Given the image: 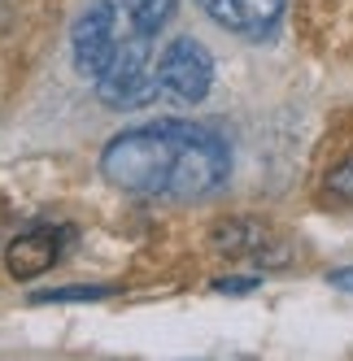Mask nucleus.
Wrapping results in <instances>:
<instances>
[{
    "instance_id": "f257e3e1",
    "label": "nucleus",
    "mask_w": 353,
    "mask_h": 361,
    "mask_svg": "<svg viewBox=\"0 0 353 361\" xmlns=\"http://www.w3.org/2000/svg\"><path fill=\"white\" fill-rule=\"evenodd\" d=\"M170 13L174 0H96L74 22V66L109 109H140L162 92L153 35Z\"/></svg>"
},
{
    "instance_id": "f03ea898",
    "label": "nucleus",
    "mask_w": 353,
    "mask_h": 361,
    "mask_svg": "<svg viewBox=\"0 0 353 361\" xmlns=\"http://www.w3.org/2000/svg\"><path fill=\"white\" fill-rule=\"evenodd\" d=\"M232 152L218 131L201 122H162L122 131L100 152V174L131 196H210L227 183Z\"/></svg>"
},
{
    "instance_id": "7ed1b4c3",
    "label": "nucleus",
    "mask_w": 353,
    "mask_h": 361,
    "mask_svg": "<svg viewBox=\"0 0 353 361\" xmlns=\"http://www.w3.org/2000/svg\"><path fill=\"white\" fill-rule=\"evenodd\" d=\"M157 79H162V92L196 105V100H205V92L214 83V61L192 35H179V39H170V48L157 57Z\"/></svg>"
},
{
    "instance_id": "20e7f679",
    "label": "nucleus",
    "mask_w": 353,
    "mask_h": 361,
    "mask_svg": "<svg viewBox=\"0 0 353 361\" xmlns=\"http://www.w3.org/2000/svg\"><path fill=\"white\" fill-rule=\"evenodd\" d=\"M196 5L205 9L218 27L236 31V35H249V39L266 35L284 13V0H196Z\"/></svg>"
},
{
    "instance_id": "39448f33",
    "label": "nucleus",
    "mask_w": 353,
    "mask_h": 361,
    "mask_svg": "<svg viewBox=\"0 0 353 361\" xmlns=\"http://www.w3.org/2000/svg\"><path fill=\"white\" fill-rule=\"evenodd\" d=\"M61 257V235L53 226H35L27 235H18L9 248H5V270L13 279H35L40 270H48Z\"/></svg>"
},
{
    "instance_id": "423d86ee",
    "label": "nucleus",
    "mask_w": 353,
    "mask_h": 361,
    "mask_svg": "<svg viewBox=\"0 0 353 361\" xmlns=\"http://www.w3.org/2000/svg\"><path fill=\"white\" fill-rule=\"evenodd\" d=\"M92 296H105V288H61V292H40L35 300H92Z\"/></svg>"
},
{
    "instance_id": "0eeeda50",
    "label": "nucleus",
    "mask_w": 353,
    "mask_h": 361,
    "mask_svg": "<svg viewBox=\"0 0 353 361\" xmlns=\"http://www.w3.org/2000/svg\"><path fill=\"white\" fill-rule=\"evenodd\" d=\"M332 192H336V196H345V200H353V161H349V166H340V170L332 174Z\"/></svg>"
},
{
    "instance_id": "6e6552de",
    "label": "nucleus",
    "mask_w": 353,
    "mask_h": 361,
    "mask_svg": "<svg viewBox=\"0 0 353 361\" xmlns=\"http://www.w3.org/2000/svg\"><path fill=\"white\" fill-rule=\"evenodd\" d=\"M214 288L218 292H249V288H253V279H218Z\"/></svg>"
},
{
    "instance_id": "1a4fd4ad",
    "label": "nucleus",
    "mask_w": 353,
    "mask_h": 361,
    "mask_svg": "<svg viewBox=\"0 0 353 361\" xmlns=\"http://www.w3.org/2000/svg\"><path fill=\"white\" fill-rule=\"evenodd\" d=\"M327 283L340 288V292H353V270H332V274H327Z\"/></svg>"
}]
</instances>
